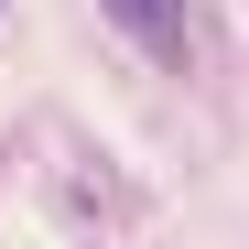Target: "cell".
<instances>
[{
	"instance_id": "cell-1",
	"label": "cell",
	"mask_w": 249,
	"mask_h": 249,
	"mask_svg": "<svg viewBox=\"0 0 249 249\" xmlns=\"http://www.w3.org/2000/svg\"><path fill=\"white\" fill-rule=\"evenodd\" d=\"M98 11L130 33L152 65H184V54H195V22H184V0H98Z\"/></svg>"
}]
</instances>
